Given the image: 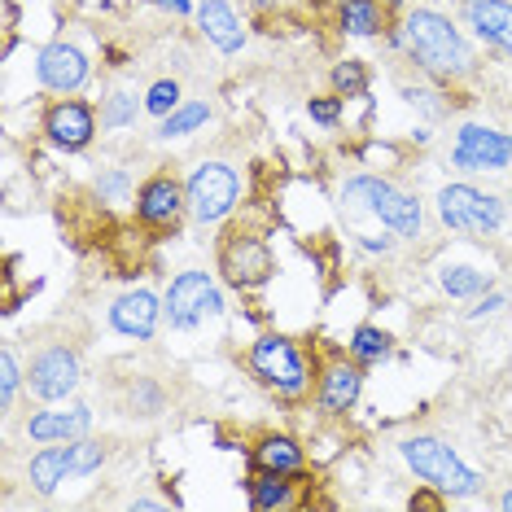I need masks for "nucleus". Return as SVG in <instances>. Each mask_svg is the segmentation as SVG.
Returning a JSON list of instances; mask_svg holds the SVG:
<instances>
[{
    "label": "nucleus",
    "mask_w": 512,
    "mask_h": 512,
    "mask_svg": "<svg viewBox=\"0 0 512 512\" xmlns=\"http://www.w3.org/2000/svg\"><path fill=\"white\" fill-rule=\"evenodd\" d=\"M71 464H75V477H88L106 464V447L97 438H75L71 442Z\"/></svg>",
    "instance_id": "c756f323"
},
{
    "label": "nucleus",
    "mask_w": 512,
    "mask_h": 512,
    "mask_svg": "<svg viewBox=\"0 0 512 512\" xmlns=\"http://www.w3.org/2000/svg\"><path fill=\"white\" fill-rule=\"evenodd\" d=\"M381 5H386L390 14H399V9H403V0H381Z\"/></svg>",
    "instance_id": "58836bf2"
},
{
    "label": "nucleus",
    "mask_w": 512,
    "mask_h": 512,
    "mask_svg": "<svg viewBox=\"0 0 512 512\" xmlns=\"http://www.w3.org/2000/svg\"><path fill=\"white\" fill-rule=\"evenodd\" d=\"M438 285L447 298H482L486 289H491V272H477V267H442L438 272Z\"/></svg>",
    "instance_id": "b1692460"
},
{
    "label": "nucleus",
    "mask_w": 512,
    "mask_h": 512,
    "mask_svg": "<svg viewBox=\"0 0 512 512\" xmlns=\"http://www.w3.org/2000/svg\"><path fill=\"white\" fill-rule=\"evenodd\" d=\"M219 272H224V281L232 289H241V294H250V289H263L267 281L276 276V254L267 250L263 237H254V232H228V237H219Z\"/></svg>",
    "instance_id": "0eeeda50"
},
{
    "label": "nucleus",
    "mask_w": 512,
    "mask_h": 512,
    "mask_svg": "<svg viewBox=\"0 0 512 512\" xmlns=\"http://www.w3.org/2000/svg\"><path fill=\"white\" fill-rule=\"evenodd\" d=\"M254 469L302 473L307 469V451H302V442L289 438V434H263L259 442H254Z\"/></svg>",
    "instance_id": "4be33fe9"
},
{
    "label": "nucleus",
    "mask_w": 512,
    "mask_h": 512,
    "mask_svg": "<svg viewBox=\"0 0 512 512\" xmlns=\"http://www.w3.org/2000/svg\"><path fill=\"white\" fill-rule=\"evenodd\" d=\"M167 316V307L149 294V289H127L110 302V329L132 337V342H149L158 333V320Z\"/></svg>",
    "instance_id": "4468645a"
},
{
    "label": "nucleus",
    "mask_w": 512,
    "mask_h": 512,
    "mask_svg": "<svg viewBox=\"0 0 512 512\" xmlns=\"http://www.w3.org/2000/svg\"><path fill=\"white\" fill-rule=\"evenodd\" d=\"M184 193H189V215L197 219V224H224L241 202V176H237L232 162L206 158L189 171Z\"/></svg>",
    "instance_id": "39448f33"
},
{
    "label": "nucleus",
    "mask_w": 512,
    "mask_h": 512,
    "mask_svg": "<svg viewBox=\"0 0 512 512\" xmlns=\"http://www.w3.org/2000/svg\"><path fill=\"white\" fill-rule=\"evenodd\" d=\"M342 106H346V101L337 97V92H333V97H311V101H307V114H311V119H316L320 127H337V123H342Z\"/></svg>",
    "instance_id": "2f4dec72"
},
{
    "label": "nucleus",
    "mask_w": 512,
    "mask_h": 512,
    "mask_svg": "<svg viewBox=\"0 0 512 512\" xmlns=\"http://www.w3.org/2000/svg\"><path fill=\"white\" fill-rule=\"evenodd\" d=\"M141 110H145V101H136L132 92H110V97L101 101V127H106V132H123V127L136 123Z\"/></svg>",
    "instance_id": "a878e982"
},
{
    "label": "nucleus",
    "mask_w": 512,
    "mask_h": 512,
    "mask_svg": "<svg viewBox=\"0 0 512 512\" xmlns=\"http://www.w3.org/2000/svg\"><path fill=\"white\" fill-rule=\"evenodd\" d=\"M359 394H364V364H355V359L351 364H346V359L324 364L320 390H316V403L324 416H346L359 403Z\"/></svg>",
    "instance_id": "dca6fc26"
},
{
    "label": "nucleus",
    "mask_w": 512,
    "mask_h": 512,
    "mask_svg": "<svg viewBox=\"0 0 512 512\" xmlns=\"http://www.w3.org/2000/svg\"><path fill=\"white\" fill-rule=\"evenodd\" d=\"M508 307V294H499V289H486L482 298H477V307L469 311V320H486V316H495V311H504Z\"/></svg>",
    "instance_id": "473e14b6"
},
{
    "label": "nucleus",
    "mask_w": 512,
    "mask_h": 512,
    "mask_svg": "<svg viewBox=\"0 0 512 512\" xmlns=\"http://www.w3.org/2000/svg\"><path fill=\"white\" fill-rule=\"evenodd\" d=\"M75 477V464H71V442H44V451H36L27 464V482L36 495H57V486Z\"/></svg>",
    "instance_id": "6ab92c4d"
},
{
    "label": "nucleus",
    "mask_w": 512,
    "mask_h": 512,
    "mask_svg": "<svg viewBox=\"0 0 512 512\" xmlns=\"http://www.w3.org/2000/svg\"><path fill=\"white\" fill-rule=\"evenodd\" d=\"M263 5H267V0H263Z\"/></svg>",
    "instance_id": "79ce46f5"
},
{
    "label": "nucleus",
    "mask_w": 512,
    "mask_h": 512,
    "mask_svg": "<svg viewBox=\"0 0 512 512\" xmlns=\"http://www.w3.org/2000/svg\"><path fill=\"white\" fill-rule=\"evenodd\" d=\"M197 31H202L206 44H215L224 57L246 49V22L228 5V0H202L197 5Z\"/></svg>",
    "instance_id": "f3484780"
},
{
    "label": "nucleus",
    "mask_w": 512,
    "mask_h": 512,
    "mask_svg": "<svg viewBox=\"0 0 512 512\" xmlns=\"http://www.w3.org/2000/svg\"><path fill=\"white\" fill-rule=\"evenodd\" d=\"M44 136H49L57 149H66V154H79V149H88L92 136H97V110L79 97H57L53 106L44 110Z\"/></svg>",
    "instance_id": "ddd939ff"
},
{
    "label": "nucleus",
    "mask_w": 512,
    "mask_h": 512,
    "mask_svg": "<svg viewBox=\"0 0 512 512\" xmlns=\"http://www.w3.org/2000/svg\"><path fill=\"white\" fill-rule=\"evenodd\" d=\"M184 211H189V193L171 171H154L141 189H136V219L149 232H176Z\"/></svg>",
    "instance_id": "9d476101"
},
{
    "label": "nucleus",
    "mask_w": 512,
    "mask_h": 512,
    "mask_svg": "<svg viewBox=\"0 0 512 512\" xmlns=\"http://www.w3.org/2000/svg\"><path fill=\"white\" fill-rule=\"evenodd\" d=\"M211 123V106L206 101H184L180 110H171L167 119L158 123V136L162 141H176V136H193L197 127H206Z\"/></svg>",
    "instance_id": "393cba45"
},
{
    "label": "nucleus",
    "mask_w": 512,
    "mask_h": 512,
    "mask_svg": "<svg viewBox=\"0 0 512 512\" xmlns=\"http://www.w3.org/2000/svg\"><path fill=\"white\" fill-rule=\"evenodd\" d=\"M132 508H141V512H154V508H167V499H149V495H141V499H132Z\"/></svg>",
    "instance_id": "e433bc0d"
},
{
    "label": "nucleus",
    "mask_w": 512,
    "mask_h": 512,
    "mask_svg": "<svg viewBox=\"0 0 512 512\" xmlns=\"http://www.w3.org/2000/svg\"><path fill=\"white\" fill-rule=\"evenodd\" d=\"M451 167L460 171H504L512 167V136L499 127L464 123L451 145Z\"/></svg>",
    "instance_id": "9b49d317"
},
{
    "label": "nucleus",
    "mask_w": 512,
    "mask_h": 512,
    "mask_svg": "<svg viewBox=\"0 0 512 512\" xmlns=\"http://www.w3.org/2000/svg\"><path fill=\"white\" fill-rule=\"evenodd\" d=\"M399 456L421 482H429L447 499H473L482 491V473L469 469V464L460 460V451L447 447V442L434 434H407L399 442Z\"/></svg>",
    "instance_id": "f03ea898"
},
{
    "label": "nucleus",
    "mask_w": 512,
    "mask_h": 512,
    "mask_svg": "<svg viewBox=\"0 0 512 512\" xmlns=\"http://www.w3.org/2000/svg\"><path fill=\"white\" fill-rule=\"evenodd\" d=\"M329 84H333V92H337L342 101L364 97V92H368V71H364V62H355V57L337 62V66H333V75H329Z\"/></svg>",
    "instance_id": "bb28decb"
},
{
    "label": "nucleus",
    "mask_w": 512,
    "mask_h": 512,
    "mask_svg": "<svg viewBox=\"0 0 512 512\" xmlns=\"http://www.w3.org/2000/svg\"><path fill=\"white\" fill-rule=\"evenodd\" d=\"M359 246H364L368 254H390L394 241H390V237H381V241H377V237H359Z\"/></svg>",
    "instance_id": "f704fd0d"
},
{
    "label": "nucleus",
    "mask_w": 512,
    "mask_h": 512,
    "mask_svg": "<svg viewBox=\"0 0 512 512\" xmlns=\"http://www.w3.org/2000/svg\"><path fill=\"white\" fill-rule=\"evenodd\" d=\"M97 197L106 206H123V202H136L132 197V176H127L123 167H110L97 176Z\"/></svg>",
    "instance_id": "c85d7f7f"
},
{
    "label": "nucleus",
    "mask_w": 512,
    "mask_h": 512,
    "mask_svg": "<svg viewBox=\"0 0 512 512\" xmlns=\"http://www.w3.org/2000/svg\"><path fill=\"white\" fill-rule=\"evenodd\" d=\"M342 206L377 215L394 237H421V228H425V211H421V202H416V193L399 189V184L386 176H368V171L342 184Z\"/></svg>",
    "instance_id": "7ed1b4c3"
},
{
    "label": "nucleus",
    "mask_w": 512,
    "mask_h": 512,
    "mask_svg": "<svg viewBox=\"0 0 512 512\" xmlns=\"http://www.w3.org/2000/svg\"><path fill=\"white\" fill-rule=\"evenodd\" d=\"M154 5H158V9H171V14H180V18H184V14L193 9V0H154Z\"/></svg>",
    "instance_id": "c9c22d12"
},
{
    "label": "nucleus",
    "mask_w": 512,
    "mask_h": 512,
    "mask_svg": "<svg viewBox=\"0 0 512 512\" xmlns=\"http://www.w3.org/2000/svg\"><path fill=\"white\" fill-rule=\"evenodd\" d=\"M18 386H22L18 355L5 346V351H0V412H9V407H14V394H18Z\"/></svg>",
    "instance_id": "7c9ffc66"
},
{
    "label": "nucleus",
    "mask_w": 512,
    "mask_h": 512,
    "mask_svg": "<svg viewBox=\"0 0 512 512\" xmlns=\"http://www.w3.org/2000/svg\"><path fill=\"white\" fill-rule=\"evenodd\" d=\"M162 307H167V320L171 329H197V324H206L211 316L224 311V294L215 289L211 272H180L176 281L167 285V294H162Z\"/></svg>",
    "instance_id": "6e6552de"
},
{
    "label": "nucleus",
    "mask_w": 512,
    "mask_h": 512,
    "mask_svg": "<svg viewBox=\"0 0 512 512\" xmlns=\"http://www.w3.org/2000/svg\"><path fill=\"white\" fill-rule=\"evenodd\" d=\"M88 429H92V407L84 403L27 416V438L36 442H75V438H88Z\"/></svg>",
    "instance_id": "a211bd4d"
},
{
    "label": "nucleus",
    "mask_w": 512,
    "mask_h": 512,
    "mask_svg": "<svg viewBox=\"0 0 512 512\" xmlns=\"http://www.w3.org/2000/svg\"><path fill=\"white\" fill-rule=\"evenodd\" d=\"M442 504H447V495H442V491L434 495V486H429V482H425V491H416L412 499H407V508H442Z\"/></svg>",
    "instance_id": "72a5a7b5"
},
{
    "label": "nucleus",
    "mask_w": 512,
    "mask_h": 512,
    "mask_svg": "<svg viewBox=\"0 0 512 512\" xmlns=\"http://www.w3.org/2000/svg\"><path fill=\"white\" fill-rule=\"evenodd\" d=\"M337 27H342V36H355V40L386 36L390 9L381 0H346V5H337Z\"/></svg>",
    "instance_id": "412c9836"
},
{
    "label": "nucleus",
    "mask_w": 512,
    "mask_h": 512,
    "mask_svg": "<svg viewBox=\"0 0 512 512\" xmlns=\"http://www.w3.org/2000/svg\"><path fill=\"white\" fill-rule=\"evenodd\" d=\"M434 206H438L442 228L464 232V237H495V232L504 228V202H499L495 193H482L464 180L442 184Z\"/></svg>",
    "instance_id": "423d86ee"
},
{
    "label": "nucleus",
    "mask_w": 512,
    "mask_h": 512,
    "mask_svg": "<svg viewBox=\"0 0 512 512\" xmlns=\"http://www.w3.org/2000/svg\"><path fill=\"white\" fill-rule=\"evenodd\" d=\"M36 79H40V88L57 92V97H75L92 79V62L84 49H75V44H66V40H53L36 53Z\"/></svg>",
    "instance_id": "f8f14e48"
},
{
    "label": "nucleus",
    "mask_w": 512,
    "mask_h": 512,
    "mask_svg": "<svg viewBox=\"0 0 512 512\" xmlns=\"http://www.w3.org/2000/svg\"><path fill=\"white\" fill-rule=\"evenodd\" d=\"M346 351H351L355 364L372 368V364H381V359H390L394 337L386 329H377V324H359V329L351 333V342H346Z\"/></svg>",
    "instance_id": "5701e85b"
},
{
    "label": "nucleus",
    "mask_w": 512,
    "mask_h": 512,
    "mask_svg": "<svg viewBox=\"0 0 512 512\" xmlns=\"http://www.w3.org/2000/svg\"><path fill=\"white\" fill-rule=\"evenodd\" d=\"M508 202H512V189H508Z\"/></svg>",
    "instance_id": "a19ab883"
},
{
    "label": "nucleus",
    "mask_w": 512,
    "mask_h": 512,
    "mask_svg": "<svg viewBox=\"0 0 512 512\" xmlns=\"http://www.w3.org/2000/svg\"><path fill=\"white\" fill-rule=\"evenodd\" d=\"M464 27L486 49L512 57V0H464Z\"/></svg>",
    "instance_id": "2eb2a0df"
},
{
    "label": "nucleus",
    "mask_w": 512,
    "mask_h": 512,
    "mask_svg": "<svg viewBox=\"0 0 512 512\" xmlns=\"http://www.w3.org/2000/svg\"><path fill=\"white\" fill-rule=\"evenodd\" d=\"M250 372L263 381L267 390H276L281 399H302L311 390V364L298 351V342H289L281 333H263L250 346Z\"/></svg>",
    "instance_id": "20e7f679"
},
{
    "label": "nucleus",
    "mask_w": 512,
    "mask_h": 512,
    "mask_svg": "<svg viewBox=\"0 0 512 512\" xmlns=\"http://www.w3.org/2000/svg\"><path fill=\"white\" fill-rule=\"evenodd\" d=\"M499 508H504V512H512V486H508L504 495H499Z\"/></svg>",
    "instance_id": "4c0bfd02"
},
{
    "label": "nucleus",
    "mask_w": 512,
    "mask_h": 512,
    "mask_svg": "<svg viewBox=\"0 0 512 512\" xmlns=\"http://www.w3.org/2000/svg\"><path fill=\"white\" fill-rule=\"evenodd\" d=\"M79 381H84V364H79V355L66 342L44 346V351L31 359V368H27V386H31V394H36L40 403L71 399V394L79 390Z\"/></svg>",
    "instance_id": "1a4fd4ad"
},
{
    "label": "nucleus",
    "mask_w": 512,
    "mask_h": 512,
    "mask_svg": "<svg viewBox=\"0 0 512 512\" xmlns=\"http://www.w3.org/2000/svg\"><path fill=\"white\" fill-rule=\"evenodd\" d=\"M333 5H346V0H333Z\"/></svg>",
    "instance_id": "ea45409f"
},
{
    "label": "nucleus",
    "mask_w": 512,
    "mask_h": 512,
    "mask_svg": "<svg viewBox=\"0 0 512 512\" xmlns=\"http://www.w3.org/2000/svg\"><path fill=\"white\" fill-rule=\"evenodd\" d=\"M307 482L302 473H267V469H254L250 477V508L259 512H276V508H294L298 504V486Z\"/></svg>",
    "instance_id": "aec40b11"
},
{
    "label": "nucleus",
    "mask_w": 512,
    "mask_h": 512,
    "mask_svg": "<svg viewBox=\"0 0 512 512\" xmlns=\"http://www.w3.org/2000/svg\"><path fill=\"white\" fill-rule=\"evenodd\" d=\"M403 49L421 66L425 75L456 84V79L473 75V49L464 40V31L438 9H407L403 14Z\"/></svg>",
    "instance_id": "f257e3e1"
},
{
    "label": "nucleus",
    "mask_w": 512,
    "mask_h": 512,
    "mask_svg": "<svg viewBox=\"0 0 512 512\" xmlns=\"http://www.w3.org/2000/svg\"><path fill=\"white\" fill-rule=\"evenodd\" d=\"M184 106V92H180V79H154L145 92V114H154V119L162 123L171 110Z\"/></svg>",
    "instance_id": "cd10ccee"
}]
</instances>
